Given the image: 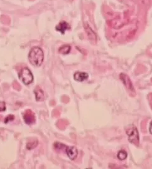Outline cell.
<instances>
[{"label": "cell", "instance_id": "1", "mask_svg": "<svg viewBox=\"0 0 152 169\" xmlns=\"http://www.w3.org/2000/svg\"><path fill=\"white\" fill-rule=\"evenodd\" d=\"M44 59L43 50L38 46L34 47L30 51L29 54V60L30 63L35 67L42 65Z\"/></svg>", "mask_w": 152, "mask_h": 169}, {"label": "cell", "instance_id": "8", "mask_svg": "<svg viewBox=\"0 0 152 169\" xmlns=\"http://www.w3.org/2000/svg\"><path fill=\"white\" fill-rule=\"evenodd\" d=\"M89 77V75L87 73L85 72H76L74 75V78L75 80L78 81H84L87 80Z\"/></svg>", "mask_w": 152, "mask_h": 169}, {"label": "cell", "instance_id": "10", "mask_svg": "<svg viewBox=\"0 0 152 169\" xmlns=\"http://www.w3.org/2000/svg\"><path fill=\"white\" fill-rule=\"evenodd\" d=\"M85 30H86V33L87 34L89 38L91 40H94L95 41L96 40V35L95 33L92 31V30L91 29V27L88 24L85 25Z\"/></svg>", "mask_w": 152, "mask_h": 169}, {"label": "cell", "instance_id": "7", "mask_svg": "<svg viewBox=\"0 0 152 169\" xmlns=\"http://www.w3.org/2000/svg\"><path fill=\"white\" fill-rule=\"evenodd\" d=\"M56 28L57 31L60 32L62 34H64L66 31L70 29V26L67 22L62 21L58 25H57Z\"/></svg>", "mask_w": 152, "mask_h": 169}, {"label": "cell", "instance_id": "3", "mask_svg": "<svg viewBox=\"0 0 152 169\" xmlns=\"http://www.w3.org/2000/svg\"><path fill=\"white\" fill-rule=\"evenodd\" d=\"M126 133H127L128 135V140L130 143L135 144V145H139V142H140L139 133L136 127H132L128 128L127 130H126Z\"/></svg>", "mask_w": 152, "mask_h": 169}, {"label": "cell", "instance_id": "6", "mask_svg": "<svg viewBox=\"0 0 152 169\" xmlns=\"http://www.w3.org/2000/svg\"><path fill=\"white\" fill-rule=\"evenodd\" d=\"M65 150L70 160H74L76 158H77L78 155V150L76 147L74 146H70V147L66 146Z\"/></svg>", "mask_w": 152, "mask_h": 169}, {"label": "cell", "instance_id": "14", "mask_svg": "<svg viewBox=\"0 0 152 169\" xmlns=\"http://www.w3.org/2000/svg\"><path fill=\"white\" fill-rule=\"evenodd\" d=\"M15 119V117L13 115H9L6 119H5V124H7L9 122H11L14 120Z\"/></svg>", "mask_w": 152, "mask_h": 169}, {"label": "cell", "instance_id": "17", "mask_svg": "<svg viewBox=\"0 0 152 169\" xmlns=\"http://www.w3.org/2000/svg\"><path fill=\"white\" fill-rule=\"evenodd\" d=\"M151 80H152V79H151Z\"/></svg>", "mask_w": 152, "mask_h": 169}, {"label": "cell", "instance_id": "11", "mask_svg": "<svg viewBox=\"0 0 152 169\" xmlns=\"http://www.w3.org/2000/svg\"><path fill=\"white\" fill-rule=\"evenodd\" d=\"M70 46L69 45H64L59 49V52L62 54H67L70 51Z\"/></svg>", "mask_w": 152, "mask_h": 169}, {"label": "cell", "instance_id": "4", "mask_svg": "<svg viewBox=\"0 0 152 169\" xmlns=\"http://www.w3.org/2000/svg\"><path fill=\"white\" fill-rule=\"evenodd\" d=\"M120 79L123 81L124 85L126 87V88L129 91H130L132 93H135V89L133 87V83L132 82V80H130V77L124 73H121L119 75Z\"/></svg>", "mask_w": 152, "mask_h": 169}, {"label": "cell", "instance_id": "5", "mask_svg": "<svg viewBox=\"0 0 152 169\" xmlns=\"http://www.w3.org/2000/svg\"><path fill=\"white\" fill-rule=\"evenodd\" d=\"M23 119L25 123L28 125H32L35 122V115L34 113L30 110L25 111V114L23 115Z\"/></svg>", "mask_w": 152, "mask_h": 169}, {"label": "cell", "instance_id": "12", "mask_svg": "<svg viewBox=\"0 0 152 169\" xmlns=\"http://www.w3.org/2000/svg\"><path fill=\"white\" fill-rule=\"evenodd\" d=\"M127 156H128L127 152H126L124 150H120L118 152V155H117V157H118V159L120 160H125L126 158H127Z\"/></svg>", "mask_w": 152, "mask_h": 169}, {"label": "cell", "instance_id": "9", "mask_svg": "<svg viewBox=\"0 0 152 169\" xmlns=\"http://www.w3.org/2000/svg\"><path fill=\"white\" fill-rule=\"evenodd\" d=\"M34 93L35 94V98L37 101L40 102L44 100V93L40 87H37L34 90Z\"/></svg>", "mask_w": 152, "mask_h": 169}, {"label": "cell", "instance_id": "16", "mask_svg": "<svg viewBox=\"0 0 152 169\" xmlns=\"http://www.w3.org/2000/svg\"><path fill=\"white\" fill-rule=\"evenodd\" d=\"M149 131L151 134H152V121L150 122V127H149Z\"/></svg>", "mask_w": 152, "mask_h": 169}, {"label": "cell", "instance_id": "2", "mask_svg": "<svg viewBox=\"0 0 152 169\" xmlns=\"http://www.w3.org/2000/svg\"><path fill=\"white\" fill-rule=\"evenodd\" d=\"M18 75L20 79L26 85H29V84H31L34 81L33 74L30 69H29L28 68H23L19 73Z\"/></svg>", "mask_w": 152, "mask_h": 169}, {"label": "cell", "instance_id": "15", "mask_svg": "<svg viewBox=\"0 0 152 169\" xmlns=\"http://www.w3.org/2000/svg\"><path fill=\"white\" fill-rule=\"evenodd\" d=\"M6 110V105L3 102H0V111H4Z\"/></svg>", "mask_w": 152, "mask_h": 169}, {"label": "cell", "instance_id": "13", "mask_svg": "<svg viewBox=\"0 0 152 169\" xmlns=\"http://www.w3.org/2000/svg\"><path fill=\"white\" fill-rule=\"evenodd\" d=\"M37 144H38V142H37V141H35V142H30V143H29L28 144H27V148L29 147H30V146H31V147H30V149H34L35 147H36L37 146Z\"/></svg>", "mask_w": 152, "mask_h": 169}]
</instances>
